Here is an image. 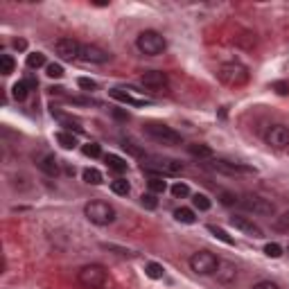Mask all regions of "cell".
<instances>
[{"label":"cell","mask_w":289,"mask_h":289,"mask_svg":"<svg viewBox=\"0 0 289 289\" xmlns=\"http://www.w3.org/2000/svg\"><path fill=\"white\" fill-rule=\"evenodd\" d=\"M217 77H219L221 84L230 86V88H239V86L248 84L251 72H248V68L244 66V63H239V61H226V63H221V66H219Z\"/></svg>","instance_id":"1"},{"label":"cell","mask_w":289,"mask_h":289,"mask_svg":"<svg viewBox=\"0 0 289 289\" xmlns=\"http://www.w3.org/2000/svg\"><path fill=\"white\" fill-rule=\"evenodd\" d=\"M135 45H138V50L142 54H147V57H158V54L165 52L167 41H165V36H163L161 32L144 30V32H140V34H138Z\"/></svg>","instance_id":"2"},{"label":"cell","mask_w":289,"mask_h":289,"mask_svg":"<svg viewBox=\"0 0 289 289\" xmlns=\"http://www.w3.org/2000/svg\"><path fill=\"white\" fill-rule=\"evenodd\" d=\"M84 215L90 224L95 226H108L115 219V208L106 201H88L84 206Z\"/></svg>","instance_id":"3"},{"label":"cell","mask_w":289,"mask_h":289,"mask_svg":"<svg viewBox=\"0 0 289 289\" xmlns=\"http://www.w3.org/2000/svg\"><path fill=\"white\" fill-rule=\"evenodd\" d=\"M142 172L156 176H165V174H179L183 172V163L174 161V158H163V156H147L142 161Z\"/></svg>","instance_id":"4"},{"label":"cell","mask_w":289,"mask_h":289,"mask_svg":"<svg viewBox=\"0 0 289 289\" xmlns=\"http://www.w3.org/2000/svg\"><path fill=\"white\" fill-rule=\"evenodd\" d=\"M142 131L154 140V142H158V144H167V147L181 144V133H176L172 126L163 124V122H147Z\"/></svg>","instance_id":"5"},{"label":"cell","mask_w":289,"mask_h":289,"mask_svg":"<svg viewBox=\"0 0 289 289\" xmlns=\"http://www.w3.org/2000/svg\"><path fill=\"white\" fill-rule=\"evenodd\" d=\"M106 269H104L102 264H86L79 269V273H77V280H79L81 287L86 289H99L106 284Z\"/></svg>","instance_id":"6"},{"label":"cell","mask_w":289,"mask_h":289,"mask_svg":"<svg viewBox=\"0 0 289 289\" xmlns=\"http://www.w3.org/2000/svg\"><path fill=\"white\" fill-rule=\"evenodd\" d=\"M217 264H219V257L210 251H197L192 257H190V269L199 275H210L217 271Z\"/></svg>","instance_id":"7"},{"label":"cell","mask_w":289,"mask_h":289,"mask_svg":"<svg viewBox=\"0 0 289 289\" xmlns=\"http://www.w3.org/2000/svg\"><path fill=\"white\" fill-rule=\"evenodd\" d=\"M239 206L244 208V210L248 212H255V215H273L275 212V206L269 201V199H262L257 197V194H244L242 199H239Z\"/></svg>","instance_id":"8"},{"label":"cell","mask_w":289,"mask_h":289,"mask_svg":"<svg viewBox=\"0 0 289 289\" xmlns=\"http://www.w3.org/2000/svg\"><path fill=\"white\" fill-rule=\"evenodd\" d=\"M264 140H266V144H269V147H273V149L289 147V129L284 124L269 126V131L264 133Z\"/></svg>","instance_id":"9"},{"label":"cell","mask_w":289,"mask_h":289,"mask_svg":"<svg viewBox=\"0 0 289 289\" xmlns=\"http://www.w3.org/2000/svg\"><path fill=\"white\" fill-rule=\"evenodd\" d=\"M54 52H57L63 61H75V59H79L81 43L75 39H59L57 43H54Z\"/></svg>","instance_id":"10"},{"label":"cell","mask_w":289,"mask_h":289,"mask_svg":"<svg viewBox=\"0 0 289 289\" xmlns=\"http://www.w3.org/2000/svg\"><path fill=\"white\" fill-rule=\"evenodd\" d=\"M79 59L86 63H106L111 59V54L106 50H102L99 45H81Z\"/></svg>","instance_id":"11"},{"label":"cell","mask_w":289,"mask_h":289,"mask_svg":"<svg viewBox=\"0 0 289 289\" xmlns=\"http://www.w3.org/2000/svg\"><path fill=\"white\" fill-rule=\"evenodd\" d=\"M140 84L149 90H163V88H167V75L161 70H147L140 77Z\"/></svg>","instance_id":"12"},{"label":"cell","mask_w":289,"mask_h":289,"mask_svg":"<svg viewBox=\"0 0 289 289\" xmlns=\"http://www.w3.org/2000/svg\"><path fill=\"white\" fill-rule=\"evenodd\" d=\"M230 226L237 228L239 233L248 235V237H262V228L248 217H230Z\"/></svg>","instance_id":"13"},{"label":"cell","mask_w":289,"mask_h":289,"mask_svg":"<svg viewBox=\"0 0 289 289\" xmlns=\"http://www.w3.org/2000/svg\"><path fill=\"white\" fill-rule=\"evenodd\" d=\"M212 167L217 172H224V174H253V167L246 165H237V163H228V161H212Z\"/></svg>","instance_id":"14"},{"label":"cell","mask_w":289,"mask_h":289,"mask_svg":"<svg viewBox=\"0 0 289 289\" xmlns=\"http://www.w3.org/2000/svg\"><path fill=\"white\" fill-rule=\"evenodd\" d=\"M36 165H39V170L48 176L59 174V161L54 158V154H41V156L36 158Z\"/></svg>","instance_id":"15"},{"label":"cell","mask_w":289,"mask_h":289,"mask_svg":"<svg viewBox=\"0 0 289 289\" xmlns=\"http://www.w3.org/2000/svg\"><path fill=\"white\" fill-rule=\"evenodd\" d=\"M217 278L221 280V282H233L235 275H237V266L233 264V262H226V260H219V264H217Z\"/></svg>","instance_id":"16"},{"label":"cell","mask_w":289,"mask_h":289,"mask_svg":"<svg viewBox=\"0 0 289 289\" xmlns=\"http://www.w3.org/2000/svg\"><path fill=\"white\" fill-rule=\"evenodd\" d=\"M108 95H111L113 99H117V102H122V104H131V106H144V104H147V99H138V97H133V95L124 93L122 88H111Z\"/></svg>","instance_id":"17"},{"label":"cell","mask_w":289,"mask_h":289,"mask_svg":"<svg viewBox=\"0 0 289 289\" xmlns=\"http://www.w3.org/2000/svg\"><path fill=\"white\" fill-rule=\"evenodd\" d=\"M52 115L57 117L61 124H66L68 129H70V133H72V131H77V133H81V131H84V126H81L79 122L75 120V117H68V115H63V113H57V111H52Z\"/></svg>","instance_id":"18"},{"label":"cell","mask_w":289,"mask_h":289,"mask_svg":"<svg viewBox=\"0 0 289 289\" xmlns=\"http://www.w3.org/2000/svg\"><path fill=\"white\" fill-rule=\"evenodd\" d=\"M104 161H106V165L111 167L113 172H126V161L120 156H115V154H106Z\"/></svg>","instance_id":"19"},{"label":"cell","mask_w":289,"mask_h":289,"mask_svg":"<svg viewBox=\"0 0 289 289\" xmlns=\"http://www.w3.org/2000/svg\"><path fill=\"white\" fill-rule=\"evenodd\" d=\"M57 142L61 144L63 149H75L77 147V138L70 133V131H59V133H57Z\"/></svg>","instance_id":"20"},{"label":"cell","mask_w":289,"mask_h":289,"mask_svg":"<svg viewBox=\"0 0 289 289\" xmlns=\"http://www.w3.org/2000/svg\"><path fill=\"white\" fill-rule=\"evenodd\" d=\"M147 185H149V192L152 194H163L167 190V183L163 181V176H152V179L147 181Z\"/></svg>","instance_id":"21"},{"label":"cell","mask_w":289,"mask_h":289,"mask_svg":"<svg viewBox=\"0 0 289 289\" xmlns=\"http://www.w3.org/2000/svg\"><path fill=\"white\" fill-rule=\"evenodd\" d=\"M84 181L88 185H99L104 181L102 179V172L95 170V167H86V170H84Z\"/></svg>","instance_id":"22"},{"label":"cell","mask_w":289,"mask_h":289,"mask_svg":"<svg viewBox=\"0 0 289 289\" xmlns=\"http://www.w3.org/2000/svg\"><path fill=\"white\" fill-rule=\"evenodd\" d=\"M27 93H30L27 81H16V84L12 86V95H14V99H18V102H23V99L27 97Z\"/></svg>","instance_id":"23"},{"label":"cell","mask_w":289,"mask_h":289,"mask_svg":"<svg viewBox=\"0 0 289 289\" xmlns=\"http://www.w3.org/2000/svg\"><path fill=\"white\" fill-rule=\"evenodd\" d=\"M174 217H176V221H181V224H194V221H197V217H194V212L190 210V208H179V210H174Z\"/></svg>","instance_id":"24"},{"label":"cell","mask_w":289,"mask_h":289,"mask_svg":"<svg viewBox=\"0 0 289 289\" xmlns=\"http://www.w3.org/2000/svg\"><path fill=\"white\" fill-rule=\"evenodd\" d=\"M41 66H48V63H45V54L43 52H30V54H27V68L36 70V68H41Z\"/></svg>","instance_id":"25"},{"label":"cell","mask_w":289,"mask_h":289,"mask_svg":"<svg viewBox=\"0 0 289 289\" xmlns=\"http://www.w3.org/2000/svg\"><path fill=\"white\" fill-rule=\"evenodd\" d=\"M144 273H147V278H152V280H161L163 273H165V269H163V264H158V262H149V264L144 266Z\"/></svg>","instance_id":"26"},{"label":"cell","mask_w":289,"mask_h":289,"mask_svg":"<svg viewBox=\"0 0 289 289\" xmlns=\"http://www.w3.org/2000/svg\"><path fill=\"white\" fill-rule=\"evenodd\" d=\"M208 233H212V235H215V237L217 239H221V242H224V244H228V246H233V237H230V235L228 233H226V230L224 228H219V226H208Z\"/></svg>","instance_id":"27"},{"label":"cell","mask_w":289,"mask_h":289,"mask_svg":"<svg viewBox=\"0 0 289 289\" xmlns=\"http://www.w3.org/2000/svg\"><path fill=\"white\" fill-rule=\"evenodd\" d=\"M188 152L197 158H210L212 156V149L208 147V144H190Z\"/></svg>","instance_id":"28"},{"label":"cell","mask_w":289,"mask_h":289,"mask_svg":"<svg viewBox=\"0 0 289 289\" xmlns=\"http://www.w3.org/2000/svg\"><path fill=\"white\" fill-rule=\"evenodd\" d=\"M111 190L115 194H120V197H126V194H129V190H131L129 188V181H126V179H115L111 183Z\"/></svg>","instance_id":"29"},{"label":"cell","mask_w":289,"mask_h":289,"mask_svg":"<svg viewBox=\"0 0 289 289\" xmlns=\"http://www.w3.org/2000/svg\"><path fill=\"white\" fill-rule=\"evenodd\" d=\"M14 68H16L14 59L9 57V54H3V57H0V72H3V75H12Z\"/></svg>","instance_id":"30"},{"label":"cell","mask_w":289,"mask_h":289,"mask_svg":"<svg viewBox=\"0 0 289 289\" xmlns=\"http://www.w3.org/2000/svg\"><path fill=\"white\" fill-rule=\"evenodd\" d=\"M273 228L275 230H282V233H289V210L282 212L280 217H275V219H273Z\"/></svg>","instance_id":"31"},{"label":"cell","mask_w":289,"mask_h":289,"mask_svg":"<svg viewBox=\"0 0 289 289\" xmlns=\"http://www.w3.org/2000/svg\"><path fill=\"white\" fill-rule=\"evenodd\" d=\"M84 156H88V158H99L102 156V147H99L97 142H88V144H84Z\"/></svg>","instance_id":"32"},{"label":"cell","mask_w":289,"mask_h":289,"mask_svg":"<svg viewBox=\"0 0 289 289\" xmlns=\"http://www.w3.org/2000/svg\"><path fill=\"white\" fill-rule=\"evenodd\" d=\"M45 72H48V77H52V79H61L63 66L61 63H48V66H45Z\"/></svg>","instance_id":"33"},{"label":"cell","mask_w":289,"mask_h":289,"mask_svg":"<svg viewBox=\"0 0 289 289\" xmlns=\"http://www.w3.org/2000/svg\"><path fill=\"white\" fill-rule=\"evenodd\" d=\"M192 203H194V208H199V210H210V199H208L206 194H194Z\"/></svg>","instance_id":"34"},{"label":"cell","mask_w":289,"mask_h":289,"mask_svg":"<svg viewBox=\"0 0 289 289\" xmlns=\"http://www.w3.org/2000/svg\"><path fill=\"white\" fill-rule=\"evenodd\" d=\"M140 203H142L147 210H154V208L158 206V201H156V194H152V192H147V194H142L140 197Z\"/></svg>","instance_id":"35"},{"label":"cell","mask_w":289,"mask_h":289,"mask_svg":"<svg viewBox=\"0 0 289 289\" xmlns=\"http://www.w3.org/2000/svg\"><path fill=\"white\" fill-rule=\"evenodd\" d=\"M172 194H174L176 199H183V197H188V194H190V188L185 183H174V185H172Z\"/></svg>","instance_id":"36"},{"label":"cell","mask_w":289,"mask_h":289,"mask_svg":"<svg viewBox=\"0 0 289 289\" xmlns=\"http://www.w3.org/2000/svg\"><path fill=\"white\" fill-rule=\"evenodd\" d=\"M264 253H266L269 257H280V255H282V248H280V244L269 242V244L264 246Z\"/></svg>","instance_id":"37"},{"label":"cell","mask_w":289,"mask_h":289,"mask_svg":"<svg viewBox=\"0 0 289 289\" xmlns=\"http://www.w3.org/2000/svg\"><path fill=\"white\" fill-rule=\"evenodd\" d=\"M77 84H79V88H84V90H97V81H93V79H88V77H79L77 79Z\"/></svg>","instance_id":"38"},{"label":"cell","mask_w":289,"mask_h":289,"mask_svg":"<svg viewBox=\"0 0 289 289\" xmlns=\"http://www.w3.org/2000/svg\"><path fill=\"white\" fill-rule=\"evenodd\" d=\"M271 88L275 90V93L278 95H289V81H273V84H271Z\"/></svg>","instance_id":"39"},{"label":"cell","mask_w":289,"mask_h":289,"mask_svg":"<svg viewBox=\"0 0 289 289\" xmlns=\"http://www.w3.org/2000/svg\"><path fill=\"white\" fill-rule=\"evenodd\" d=\"M253 289H278V284H275V282H269V280H262V282H257Z\"/></svg>","instance_id":"40"},{"label":"cell","mask_w":289,"mask_h":289,"mask_svg":"<svg viewBox=\"0 0 289 289\" xmlns=\"http://www.w3.org/2000/svg\"><path fill=\"white\" fill-rule=\"evenodd\" d=\"M14 48H16V50H27V41L16 39V41H14Z\"/></svg>","instance_id":"41"}]
</instances>
